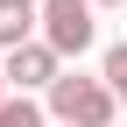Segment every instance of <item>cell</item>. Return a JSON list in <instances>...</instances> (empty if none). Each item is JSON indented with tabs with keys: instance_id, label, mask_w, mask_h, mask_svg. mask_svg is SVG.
I'll list each match as a JSON object with an SVG mask.
<instances>
[{
	"instance_id": "cell-1",
	"label": "cell",
	"mask_w": 127,
	"mask_h": 127,
	"mask_svg": "<svg viewBox=\"0 0 127 127\" xmlns=\"http://www.w3.org/2000/svg\"><path fill=\"white\" fill-rule=\"evenodd\" d=\"M50 113H57V127H113V113H120V92L106 85V71H99V78L64 71L57 85H50Z\"/></svg>"
},
{
	"instance_id": "cell-2",
	"label": "cell",
	"mask_w": 127,
	"mask_h": 127,
	"mask_svg": "<svg viewBox=\"0 0 127 127\" xmlns=\"http://www.w3.org/2000/svg\"><path fill=\"white\" fill-rule=\"evenodd\" d=\"M99 21H92V0H42V42H57V57H85Z\"/></svg>"
},
{
	"instance_id": "cell-3",
	"label": "cell",
	"mask_w": 127,
	"mask_h": 127,
	"mask_svg": "<svg viewBox=\"0 0 127 127\" xmlns=\"http://www.w3.org/2000/svg\"><path fill=\"white\" fill-rule=\"evenodd\" d=\"M7 85L14 92H50L57 78H64V57H57V42H42V35H28V42H14L7 50Z\"/></svg>"
},
{
	"instance_id": "cell-4",
	"label": "cell",
	"mask_w": 127,
	"mask_h": 127,
	"mask_svg": "<svg viewBox=\"0 0 127 127\" xmlns=\"http://www.w3.org/2000/svg\"><path fill=\"white\" fill-rule=\"evenodd\" d=\"M35 21H42V7H35V0H0V50L28 42V35H35Z\"/></svg>"
},
{
	"instance_id": "cell-5",
	"label": "cell",
	"mask_w": 127,
	"mask_h": 127,
	"mask_svg": "<svg viewBox=\"0 0 127 127\" xmlns=\"http://www.w3.org/2000/svg\"><path fill=\"white\" fill-rule=\"evenodd\" d=\"M0 127H50V120H42V106L28 99V92H7V99H0Z\"/></svg>"
},
{
	"instance_id": "cell-6",
	"label": "cell",
	"mask_w": 127,
	"mask_h": 127,
	"mask_svg": "<svg viewBox=\"0 0 127 127\" xmlns=\"http://www.w3.org/2000/svg\"><path fill=\"white\" fill-rule=\"evenodd\" d=\"M99 71H106V85H113V92H120V106H127V42H113V50H106Z\"/></svg>"
},
{
	"instance_id": "cell-7",
	"label": "cell",
	"mask_w": 127,
	"mask_h": 127,
	"mask_svg": "<svg viewBox=\"0 0 127 127\" xmlns=\"http://www.w3.org/2000/svg\"><path fill=\"white\" fill-rule=\"evenodd\" d=\"M92 7H120V0H92Z\"/></svg>"
},
{
	"instance_id": "cell-8",
	"label": "cell",
	"mask_w": 127,
	"mask_h": 127,
	"mask_svg": "<svg viewBox=\"0 0 127 127\" xmlns=\"http://www.w3.org/2000/svg\"><path fill=\"white\" fill-rule=\"evenodd\" d=\"M0 99H7V71H0Z\"/></svg>"
},
{
	"instance_id": "cell-9",
	"label": "cell",
	"mask_w": 127,
	"mask_h": 127,
	"mask_svg": "<svg viewBox=\"0 0 127 127\" xmlns=\"http://www.w3.org/2000/svg\"><path fill=\"white\" fill-rule=\"evenodd\" d=\"M35 7H42V0H35Z\"/></svg>"
}]
</instances>
